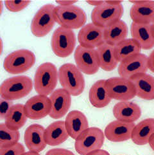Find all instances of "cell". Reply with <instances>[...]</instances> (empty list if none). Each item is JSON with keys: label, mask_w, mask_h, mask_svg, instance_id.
I'll return each instance as SVG.
<instances>
[{"label": "cell", "mask_w": 154, "mask_h": 155, "mask_svg": "<svg viewBox=\"0 0 154 155\" xmlns=\"http://www.w3.org/2000/svg\"><path fill=\"white\" fill-rule=\"evenodd\" d=\"M58 76L63 88L71 96H79L83 93L85 86V79L76 65L66 63L61 66Z\"/></svg>", "instance_id": "cell-1"}, {"label": "cell", "mask_w": 154, "mask_h": 155, "mask_svg": "<svg viewBox=\"0 0 154 155\" xmlns=\"http://www.w3.org/2000/svg\"><path fill=\"white\" fill-rule=\"evenodd\" d=\"M33 86V81L28 76L10 77L0 85V97L11 101L21 99L32 91Z\"/></svg>", "instance_id": "cell-2"}, {"label": "cell", "mask_w": 154, "mask_h": 155, "mask_svg": "<svg viewBox=\"0 0 154 155\" xmlns=\"http://www.w3.org/2000/svg\"><path fill=\"white\" fill-rule=\"evenodd\" d=\"M58 80V71L56 66L51 63H43L35 71L34 89L38 95L48 97L55 91Z\"/></svg>", "instance_id": "cell-3"}, {"label": "cell", "mask_w": 154, "mask_h": 155, "mask_svg": "<svg viewBox=\"0 0 154 155\" xmlns=\"http://www.w3.org/2000/svg\"><path fill=\"white\" fill-rule=\"evenodd\" d=\"M54 15L56 22L61 27L70 30L82 28L87 21V15L84 10L75 5L55 6Z\"/></svg>", "instance_id": "cell-4"}, {"label": "cell", "mask_w": 154, "mask_h": 155, "mask_svg": "<svg viewBox=\"0 0 154 155\" xmlns=\"http://www.w3.org/2000/svg\"><path fill=\"white\" fill-rule=\"evenodd\" d=\"M35 56L32 51L21 49L8 54L3 62V68L10 74H20L28 71L35 64Z\"/></svg>", "instance_id": "cell-5"}, {"label": "cell", "mask_w": 154, "mask_h": 155, "mask_svg": "<svg viewBox=\"0 0 154 155\" xmlns=\"http://www.w3.org/2000/svg\"><path fill=\"white\" fill-rule=\"evenodd\" d=\"M124 8L123 5H112L107 3L95 7L91 12L92 23L101 28H106L121 20Z\"/></svg>", "instance_id": "cell-6"}, {"label": "cell", "mask_w": 154, "mask_h": 155, "mask_svg": "<svg viewBox=\"0 0 154 155\" xmlns=\"http://www.w3.org/2000/svg\"><path fill=\"white\" fill-rule=\"evenodd\" d=\"M53 4H46L36 12L31 23V31L35 37L43 38L48 35L56 23Z\"/></svg>", "instance_id": "cell-7"}, {"label": "cell", "mask_w": 154, "mask_h": 155, "mask_svg": "<svg viewBox=\"0 0 154 155\" xmlns=\"http://www.w3.org/2000/svg\"><path fill=\"white\" fill-rule=\"evenodd\" d=\"M53 53L60 58H66L73 52L76 46V36L73 31L63 27L56 28L51 41Z\"/></svg>", "instance_id": "cell-8"}, {"label": "cell", "mask_w": 154, "mask_h": 155, "mask_svg": "<svg viewBox=\"0 0 154 155\" xmlns=\"http://www.w3.org/2000/svg\"><path fill=\"white\" fill-rule=\"evenodd\" d=\"M104 141L105 135L101 130L96 127H89L75 140V150L80 155H86L100 149Z\"/></svg>", "instance_id": "cell-9"}, {"label": "cell", "mask_w": 154, "mask_h": 155, "mask_svg": "<svg viewBox=\"0 0 154 155\" xmlns=\"http://www.w3.org/2000/svg\"><path fill=\"white\" fill-rule=\"evenodd\" d=\"M106 87L112 99L128 101L136 96L132 82L122 77H112L106 80Z\"/></svg>", "instance_id": "cell-10"}, {"label": "cell", "mask_w": 154, "mask_h": 155, "mask_svg": "<svg viewBox=\"0 0 154 155\" xmlns=\"http://www.w3.org/2000/svg\"><path fill=\"white\" fill-rule=\"evenodd\" d=\"M74 58L77 68L86 75H94L100 68L98 55L95 49L79 45L75 51Z\"/></svg>", "instance_id": "cell-11"}, {"label": "cell", "mask_w": 154, "mask_h": 155, "mask_svg": "<svg viewBox=\"0 0 154 155\" xmlns=\"http://www.w3.org/2000/svg\"><path fill=\"white\" fill-rule=\"evenodd\" d=\"M148 70V57L141 53L121 62L117 71L120 77L131 80L136 75L146 74Z\"/></svg>", "instance_id": "cell-12"}, {"label": "cell", "mask_w": 154, "mask_h": 155, "mask_svg": "<svg viewBox=\"0 0 154 155\" xmlns=\"http://www.w3.org/2000/svg\"><path fill=\"white\" fill-rule=\"evenodd\" d=\"M104 29L92 23L82 27L78 34V41L83 47L95 49L105 43L104 37Z\"/></svg>", "instance_id": "cell-13"}, {"label": "cell", "mask_w": 154, "mask_h": 155, "mask_svg": "<svg viewBox=\"0 0 154 155\" xmlns=\"http://www.w3.org/2000/svg\"><path fill=\"white\" fill-rule=\"evenodd\" d=\"M24 110L30 119L40 120L50 115L51 102L47 96L37 95L30 98L26 102Z\"/></svg>", "instance_id": "cell-14"}, {"label": "cell", "mask_w": 154, "mask_h": 155, "mask_svg": "<svg viewBox=\"0 0 154 155\" xmlns=\"http://www.w3.org/2000/svg\"><path fill=\"white\" fill-rule=\"evenodd\" d=\"M50 117L53 119L63 118L68 112L71 104V95L63 88L55 90L50 95Z\"/></svg>", "instance_id": "cell-15"}, {"label": "cell", "mask_w": 154, "mask_h": 155, "mask_svg": "<svg viewBox=\"0 0 154 155\" xmlns=\"http://www.w3.org/2000/svg\"><path fill=\"white\" fill-rule=\"evenodd\" d=\"M134 123H128L120 120L112 121L108 124L104 131L105 137L113 142L127 141L132 138L135 127Z\"/></svg>", "instance_id": "cell-16"}, {"label": "cell", "mask_w": 154, "mask_h": 155, "mask_svg": "<svg viewBox=\"0 0 154 155\" xmlns=\"http://www.w3.org/2000/svg\"><path fill=\"white\" fill-rule=\"evenodd\" d=\"M45 129L37 124L30 125L26 130L24 135V143L30 151L39 153L46 147L44 137Z\"/></svg>", "instance_id": "cell-17"}, {"label": "cell", "mask_w": 154, "mask_h": 155, "mask_svg": "<svg viewBox=\"0 0 154 155\" xmlns=\"http://www.w3.org/2000/svg\"><path fill=\"white\" fill-rule=\"evenodd\" d=\"M65 125L69 136L75 140L89 128L86 116L79 110L71 111L68 113L65 120Z\"/></svg>", "instance_id": "cell-18"}, {"label": "cell", "mask_w": 154, "mask_h": 155, "mask_svg": "<svg viewBox=\"0 0 154 155\" xmlns=\"http://www.w3.org/2000/svg\"><path fill=\"white\" fill-rule=\"evenodd\" d=\"M113 115L117 120L133 123L141 116V110L136 103L123 101L117 103L113 107Z\"/></svg>", "instance_id": "cell-19"}, {"label": "cell", "mask_w": 154, "mask_h": 155, "mask_svg": "<svg viewBox=\"0 0 154 155\" xmlns=\"http://www.w3.org/2000/svg\"><path fill=\"white\" fill-rule=\"evenodd\" d=\"M134 85L136 96L144 100H154V77L146 74L136 75L130 80Z\"/></svg>", "instance_id": "cell-20"}, {"label": "cell", "mask_w": 154, "mask_h": 155, "mask_svg": "<svg viewBox=\"0 0 154 155\" xmlns=\"http://www.w3.org/2000/svg\"><path fill=\"white\" fill-rule=\"evenodd\" d=\"M130 32L132 39L140 45L141 49L150 50L154 47V38L152 33L151 25L132 22Z\"/></svg>", "instance_id": "cell-21"}, {"label": "cell", "mask_w": 154, "mask_h": 155, "mask_svg": "<svg viewBox=\"0 0 154 155\" xmlns=\"http://www.w3.org/2000/svg\"><path fill=\"white\" fill-rule=\"evenodd\" d=\"M44 137L46 144L51 146H59L66 142L69 136L65 122L58 120L51 123L45 129Z\"/></svg>", "instance_id": "cell-22"}, {"label": "cell", "mask_w": 154, "mask_h": 155, "mask_svg": "<svg viewBox=\"0 0 154 155\" xmlns=\"http://www.w3.org/2000/svg\"><path fill=\"white\" fill-rule=\"evenodd\" d=\"M130 15L133 23L151 25L154 21V1L133 5L130 10Z\"/></svg>", "instance_id": "cell-23"}, {"label": "cell", "mask_w": 154, "mask_h": 155, "mask_svg": "<svg viewBox=\"0 0 154 155\" xmlns=\"http://www.w3.org/2000/svg\"><path fill=\"white\" fill-rule=\"evenodd\" d=\"M89 99L96 108H103L109 104L112 99L107 90L106 80H99L93 84L89 90Z\"/></svg>", "instance_id": "cell-24"}, {"label": "cell", "mask_w": 154, "mask_h": 155, "mask_svg": "<svg viewBox=\"0 0 154 155\" xmlns=\"http://www.w3.org/2000/svg\"><path fill=\"white\" fill-rule=\"evenodd\" d=\"M153 134H154V118H148L135 126L131 139L136 145H146L148 143Z\"/></svg>", "instance_id": "cell-25"}, {"label": "cell", "mask_w": 154, "mask_h": 155, "mask_svg": "<svg viewBox=\"0 0 154 155\" xmlns=\"http://www.w3.org/2000/svg\"><path fill=\"white\" fill-rule=\"evenodd\" d=\"M128 35V27L124 21L120 20L104 29L105 43L115 46L125 40Z\"/></svg>", "instance_id": "cell-26"}, {"label": "cell", "mask_w": 154, "mask_h": 155, "mask_svg": "<svg viewBox=\"0 0 154 155\" xmlns=\"http://www.w3.org/2000/svg\"><path fill=\"white\" fill-rule=\"evenodd\" d=\"M100 68L106 71L114 70L118 64L114 53V46L104 43L96 49Z\"/></svg>", "instance_id": "cell-27"}, {"label": "cell", "mask_w": 154, "mask_h": 155, "mask_svg": "<svg viewBox=\"0 0 154 155\" xmlns=\"http://www.w3.org/2000/svg\"><path fill=\"white\" fill-rule=\"evenodd\" d=\"M27 118L24 106L21 104H14L5 118V124L11 130L19 131L25 125Z\"/></svg>", "instance_id": "cell-28"}, {"label": "cell", "mask_w": 154, "mask_h": 155, "mask_svg": "<svg viewBox=\"0 0 154 155\" xmlns=\"http://www.w3.org/2000/svg\"><path fill=\"white\" fill-rule=\"evenodd\" d=\"M141 48L136 41L130 39H126L120 44L114 46V53L118 63L141 54Z\"/></svg>", "instance_id": "cell-29"}, {"label": "cell", "mask_w": 154, "mask_h": 155, "mask_svg": "<svg viewBox=\"0 0 154 155\" xmlns=\"http://www.w3.org/2000/svg\"><path fill=\"white\" fill-rule=\"evenodd\" d=\"M19 138V131L11 130L5 123L0 124V148L14 146L18 143Z\"/></svg>", "instance_id": "cell-30"}, {"label": "cell", "mask_w": 154, "mask_h": 155, "mask_svg": "<svg viewBox=\"0 0 154 155\" xmlns=\"http://www.w3.org/2000/svg\"><path fill=\"white\" fill-rule=\"evenodd\" d=\"M30 3V1H5V5L9 11L18 12L27 8Z\"/></svg>", "instance_id": "cell-31"}, {"label": "cell", "mask_w": 154, "mask_h": 155, "mask_svg": "<svg viewBox=\"0 0 154 155\" xmlns=\"http://www.w3.org/2000/svg\"><path fill=\"white\" fill-rule=\"evenodd\" d=\"M24 153V146L19 142L12 146L0 148V155H22Z\"/></svg>", "instance_id": "cell-32"}, {"label": "cell", "mask_w": 154, "mask_h": 155, "mask_svg": "<svg viewBox=\"0 0 154 155\" xmlns=\"http://www.w3.org/2000/svg\"><path fill=\"white\" fill-rule=\"evenodd\" d=\"M14 105L12 101L5 99L0 97V120L5 119Z\"/></svg>", "instance_id": "cell-33"}, {"label": "cell", "mask_w": 154, "mask_h": 155, "mask_svg": "<svg viewBox=\"0 0 154 155\" xmlns=\"http://www.w3.org/2000/svg\"><path fill=\"white\" fill-rule=\"evenodd\" d=\"M46 155H75L73 152L63 148H55L49 150Z\"/></svg>", "instance_id": "cell-34"}, {"label": "cell", "mask_w": 154, "mask_h": 155, "mask_svg": "<svg viewBox=\"0 0 154 155\" xmlns=\"http://www.w3.org/2000/svg\"><path fill=\"white\" fill-rule=\"evenodd\" d=\"M148 68L154 73V50L148 57Z\"/></svg>", "instance_id": "cell-35"}, {"label": "cell", "mask_w": 154, "mask_h": 155, "mask_svg": "<svg viewBox=\"0 0 154 155\" xmlns=\"http://www.w3.org/2000/svg\"><path fill=\"white\" fill-rule=\"evenodd\" d=\"M86 155H110V154L107 151L103 150V149H98V150L94 151Z\"/></svg>", "instance_id": "cell-36"}, {"label": "cell", "mask_w": 154, "mask_h": 155, "mask_svg": "<svg viewBox=\"0 0 154 155\" xmlns=\"http://www.w3.org/2000/svg\"><path fill=\"white\" fill-rule=\"evenodd\" d=\"M77 1H56V3L60 6H70L73 5Z\"/></svg>", "instance_id": "cell-37"}, {"label": "cell", "mask_w": 154, "mask_h": 155, "mask_svg": "<svg viewBox=\"0 0 154 155\" xmlns=\"http://www.w3.org/2000/svg\"><path fill=\"white\" fill-rule=\"evenodd\" d=\"M86 2L89 5H92V6H94L95 7L100 6V5L105 3V2L104 1H87Z\"/></svg>", "instance_id": "cell-38"}, {"label": "cell", "mask_w": 154, "mask_h": 155, "mask_svg": "<svg viewBox=\"0 0 154 155\" xmlns=\"http://www.w3.org/2000/svg\"><path fill=\"white\" fill-rule=\"evenodd\" d=\"M149 145L151 147V148L154 151V134H153L152 136L150 137V140H149L148 142Z\"/></svg>", "instance_id": "cell-39"}, {"label": "cell", "mask_w": 154, "mask_h": 155, "mask_svg": "<svg viewBox=\"0 0 154 155\" xmlns=\"http://www.w3.org/2000/svg\"><path fill=\"white\" fill-rule=\"evenodd\" d=\"M105 3L112 5H119L122 4V1H105Z\"/></svg>", "instance_id": "cell-40"}, {"label": "cell", "mask_w": 154, "mask_h": 155, "mask_svg": "<svg viewBox=\"0 0 154 155\" xmlns=\"http://www.w3.org/2000/svg\"><path fill=\"white\" fill-rule=\"evenodd\" d=\"M22 155H40V154L38 153L33 152V151H28V152H25Z\"/></svg>", "instance_id": "cell-41"}, {"label": "cell", "mask_w": 154, "mask_h": 155, "mask_svg": "<svg viewBox=\"0 0 154 155\" xmlns=\"http://www.w3.org/2000/svg\"><path fill=\"white\" fill-rule=\"evenodd\" d=\"M3 41L2 38H0V55H2L3 52Z\"/></svg>", "instance_id": "cell-42"}, {"label": "cell", "mask_w": 154, "mask_h": 155, "mask_svg": "<svg viewBox=\"0 0 154 155\" xmlns=\"http://www.w3.org/2000/svg\"><path fill=\"white\" fill-rule=\"evenodd\" d=\"M3 10V3L2 1H0V16H1V15L2 14Z\"/></svg>", "instance_id": "cell-43"}, {"label": "cell", "mask_w": 154, "mask_h": 155, "mask_svg": "<svg viewBox=\"0 0 154 155\" xmlns=\"http://www.w3.org/2000/svg\"><path fill=\"white\" fill-rule=\"evenodd\" d=\"M151 30H152V35L154 38V21L152 22V23L151 24Z\"/></svg>", "instance_id": "cell-44"}]
</instances>
